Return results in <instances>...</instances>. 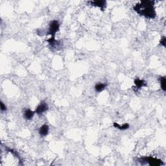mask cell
<instances>
[{
  "label": "cell",
  "instance_id": "6da1fadb",
  "mask_svg": "<svg viewBox=\"0 0 166 166\" xmlns=\"http://www.w3.org/2000/svg\"><path fill=\"white\" fill-rule=\"evenodd\" d=\"M154 3V1H141L139 3L134 5L133 9L139 16H144L148 19H154L156 16Z\"/></svg>",
  "mask_w": 166,
  "mask_h": 166
},
{
  "label": "cell",
  "instance_id": "7a4b0ae2",
  "mask_svg": "<svg viewBox=\"0 0 166 166\" xmlns=\"http://www.w3.org/2000/svg\"><path fill=\"white\" fill-rule=\"evenodd\" d=\"M138 162L141 164H148L151 166H160L164 165V163L160 159L155 158L152 156L141 157L138 159Z\"/></svg>",
  "mask_w": 166,
  "mask_h": 166
},
{
  "label": "cell",
  "instance_id": "3957f363",
  "mask_svg": "<svg viewBox=\"0 0 166 166\" xmlns=\"http://www.w3.org/2000/svg\"><path fill=\"white\" fill-rule=\"evenodd\" d=\"M60 28V23L58 20H53L51 21L49 25V29L48 32H47V35H51V38H55V35L59 31Z\"/></svg>",
  "mask_w": 166,
  "mask_h": 166
},
{
  "label": "cell",
  "instance_id": "277c9868",
  "mask_svg": "<svg viewBox=\"0 0 166 166\" xmlns=\"http://www.w3.org/2000/svg\"><path fill=\"white\" fill-rule=\"evenodd\" d=\"M88 4L91 6L99 7L102 11H105V8L107 7V3L105 0H96V1H88Z\"/></svg>",
  "mask_w": 166,
  "mask_h": 166
},
{
  "label": "cell",
  "instance_id": "5b68a950",
  "mask_svg": "<svg viewBox=\"0 0 166 166\" xmlns=\"http://www.w3.org/2000/svg\"><path fill=\"white\" fill-rule=\"evenodd\" d=\"M49 109L48 105L46 102L45 101H42L40 104H39L37 107L36 108L35 110V113L38 115H41L44 113L45 112H46Z\"/></svg>",
  "mask_w": 166,
  "mask_h": 166
},
{
  "label": "cell",
  "instance_id": "8992f818",
  "mask_svg": "<svg viewBox=\"0 0 166 166\" xmlns=\"http://www.w3.org/2000/svg\"><path fill=\"white\" fill-rule=\"evenodd\" d=\"M134 84L136 85V89H134V91L136 92L139 90V89H141L142 87L146 86H147V83L146 81H145L144 80L140 79L139 78H136L135 80H134Z\"/></svg>",
  "mask_w": 166,
  "mask_h": 166
},
{
  "label": "cell",
  "instance_id": "52a82bcc",
  "mask_svg": "<svg viewBox=\"0 0 166 166\" xmlns=\"http://www.w3.org/2000/svg\"><path fill=\"white\" fill-rule=\"evenodd\" d=\"M36 114L35 112L32 111L31 109H25L23 112V117H24L25 120H31L33 118L34 115Z\"/></svg>",
  "mask_w": 166,
  "mask_h": 166
},
{
  "label": "cell",
  "instance_id": "ba28073f",
  "mask_svg": "<svg viewBox=\"0 0 166 166\" xmlns=\"http://www.w3.org/2000/svg\"><path fill=\"white\" fill-rule=\"evenodd\" d=\"M49 126L47 124H44L42 126H41L40 128H39V134H40L41 137H45L49 133Z\"/></svg>",
  "mask_w": 166,
  "mask_h": 166
},
{
  "label": "cell",
  "instance_id": "9c48e42d",
  "mask_svg": "<svg viewBox=\"0 0 166 166\" xmlns=\"http://www.w3.org/2000/svg\"><path fill=\"white\" fill-rule=\"evenodd\" d=\"M107 84L106 83H98L95 85V90H96L97 92H101L107 88Z\"/></svg>",
  "mask_w": 166,
  "mask_h": 166
},
{
  "label": "cell",
  "instance_id": "30bf717a",
  "mask_svg": "<svg viewBox=\"0 0 166 166\" xmlns=\"http://www.w3.org/2000/svg\"><path fill=\"white\" fill-rule=\"evenodd\" d=\"M113 126H114L115 128L119 129V130H127V129L129 128V126H129L128 123H125V124L120 125L117 123H114V124H113Z\"/></svg>",
  "mask_w": 166,
  "mask_h": 166
},
{
  "label": "cell",
  "instance_id": "8fae6325",
  "mask_svg": "<svg viewBox=\"0 0 166 166\" xmlns=\"http://www.w3.org/2000/svg\"><path fill=\"white\" fill-rule=\"evenodd\" d=\"M160 83L161 85V88L164 92H165V87H166V80L165 77H160Z\"/></svg>",
  "mask_w": 166,
  "mask_h": 166
},
{
  "label": "cell",
  "instance_id": "7c38bea8",
  "mask_svg": "<svg viewBox=\"0 0 166 166\" xmlns=\"http://www.w3.org/2000/svg\"><path fill=\"white\" fill-rule=\"evenodd\" d=\"M165 44H166V38L165 36H163L161 38V40L160 41V45H161L163 47H165Z\"/></svg>",
  "mask_w": 166,
  "mask_h": 166
},
{
  "label": "cell",
  "instance_id": "4fadbf2b",
  "mask_svg": "<svg viewBox=\"0 0 166 166\" xmlns=\"http://www.w3.org/2000/svg\"><path fill=\"white\" fill-rule=\"evenodd\" d=\"M1 110L2 112H4V111H6L7 110V107L5 106V105L3 102V101H1Z\"/></svg>",
  "mask_w": 166,
  "mask_h": 166
}]
</instances>
